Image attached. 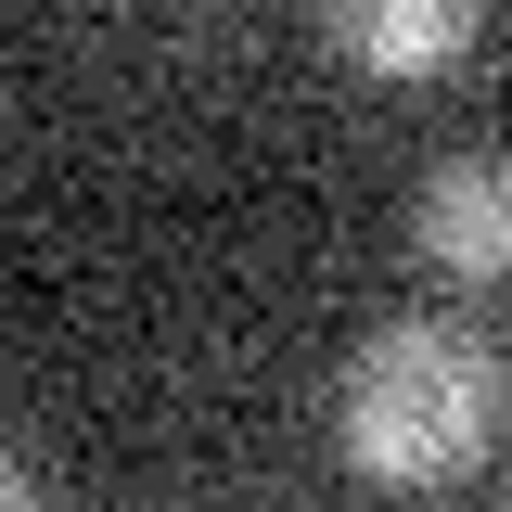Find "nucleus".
<instances>
[{
  "mask_svg": "<svg viewBox=\"0 0 512 512\" xmlns=\"http://www.w3.org/2000/svg\"><path fill=\"white\" fill-rule=\"evenodd\" d=\"M0 512H39V474H26L13 448H0Z\"/></svg>",
  "mask_w": 512,
  "mask_h": 512,
  "instance_id": "obj_4",
  "label": "nucleus"
},
{
  "mask_svg": "<svg viewBox=\"0 0 512 512\" xmlns=\"http://www.w3.org/2000/svg\"><path fill=\"white\" fill-rule=\"evenodd\" d=\"M500 436V359L474 320H384L333 372V448L372 487H448Z\"/></svg>",
  "mask_w": 512,
  "mask_h": 512,
  "instance_id": "obj_1",
  "label": "nucleus"
},
{
  "mask_svg": "<svg viewBox=\"0 0 512 512\" xmlns=\"http://www.w3.org/2000/svg\"><path fill=\"white\" fill-rule=\"evenodd\" d=\"M320 39L410 77V64H461L487 39V13H474V0H346V13H320Z\"/></svg>",
  "mask_w": 512,
  "mask_h": 512,
  "instance_id": "obj_3",
  "label": "nucleus"
},
{
  "mask_svg": "<svg viewBox=\"0 0 512 512\" xmlns=\"http://www.w3.org/2000/svg\"><path fill=\"white\" fill-rule=\"evenodd\" d=\"M410 244H423V269L436 282H500L512 269V154H487V141H461V154H436L423 180H410Z\"/></svg>",
  "mask_w": 512,
  "mask_h": 512,
  "instance_id": "obj_2",
  "label": "nucleus"
}]
</instances>
